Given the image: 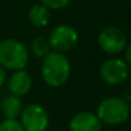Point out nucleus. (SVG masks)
Returning <instances> with one entry per match:
<instances>
[{
    "instance_id": "nucleus-11",
    "label": "nucleus",
    "mask_w": 131,
    "mask_h": 131,
    "mask_svg": "<svg viewBox=\"0 0 131 131\" xmlns=\"http://www.w3.org/2000/svg\"><path fill=\"white\" fill-rule=\"evenodd\" d=\"M28 21L34 27H45L50 22V9L42 4L34 5L28 12Z\"/></svg>"
},
{
    "instance_id": "nucleus-7",
    "label": "nucleus",
    "mask_w": 131,
    "mask_h": 131,
    "mask_svg": "<svg viewBox=\"0 0 131 131\" xmlns=\"http://www.w3.org/2000/svg\"><path fill=\"white\" fill-rule=\"evenodd\" d=\"M99 48L107 54H118L127 46V37L118 27H107L98 36Z\"/></svg>"
},
{
    "instance_id": "nucleus-6",
    "label": "nucleus",
    "mask_w": 131,
    "mask_h": 131,
    "mask_svg": "<svg viewBox=\"0 0 131 131\" xmlns=\"http://www.w3.org/2000/svg\"><path fill=\"white\" fill-rule=\"evenodd\" d=\"M99 75L104 82L109 85H119L128 77V66L122 59H107L100 66Z\"/></svg>"
},
{
    "instance_id": "nucleus-5",
    "label": "nucleus",
    "mask_w": 131,
    "mask_h": 131,
    "mask_svg": "<svg viewBox=\"0 0 131 131\" xmlns=\"http://www.w3.org/2000/svg\"><path fill=\"white\" fill-rule=\"evenodd\" d=\"M19 117V122L25 131H46L49 126V114L40 104L25 107Z\"/></svg>"
},
{
    "instance_id": "nucleus-15",
    "label": "nucleus",
    "mask_w": 131,
    "mask_h": 131,
    "mask_svg": "<svg viewBox=\"0 0 131 131\" xmlns=\"http://www.w3.org/2000/svg\"><path fill=\"white\" fill-rule=\"evenodd\" d=\"M7 81V71L3 66H0V86Z\"/></svg>"
},
{
    "instance_id": "nucleus-14",
    "label": "nucleus",
    "mask_w": 131,
    "mask_h": 131,
    "mask_svg": "<svg viewBox=\"0 0 131 131\" xmlns=\"http://www.w3.org/2000/svg\"><path fill=\"white\" fill-rule=\"evenodd\" d=\"M41 4L45 5L48 9H54V10H58V9H63L66 8L71 0H40Z\"/></svg>"
},
{
    "instance_id": "nucleus-1",
    "label": "nucleus",
    "mask_w": 131,
    "mask_h": 131,
    "mask_svg": "<svg viewBox=\"0 0 131 131\" xmlns=\"http://www.w3.org/2000/svg\"><path fill=\"white\" fill-rule=\"evenodd\" d=\"M41 76L46 85L58 88L67 82L71 76V63L62 53L50 51L41 64Z\"/></svg>"
},
{
    "instance_id": "nucleus-4",
    "label": "nucleus",
    "mask_w": 131,
    "mask_h": 131,
    "mask_svg": "<svg viewBox=\"0 0 131 131\" xmlns=\"http://www.w3.org/2000/svg\"><path fill=\"white\" fill-rule=\"evenodd\" d=\"M51 51L57 53H67L70 51L79 41V34L77 31L68 25H60L57 26L49 35L48 39Z\"/></svg>"
},
{
    "instance_id": "nucleus-9",
    "label": "nucleus",
    "mask_w": 131,
    "mask_h": 131,
    "mask_svg": "<svg viewBox=\"0 0 131 131\" xmlns=\"http://www.w3.org/2000/svg\"><path fill=\"white\" fill-rule=\"evenodd\" d=\"M31 86H32V79L30 73L25 70L14 71V73L10 76L9 82H8V88L12 95H16L19 98L26 95L31 90Z\"/></svg>"
},
{
    "instance_id": "nucleus-2",
    "label": "nucleus",
    "mask_w": 131,
    "mask_h": 131,
    "mask_svg": "<svg viewBox=\"0 0 131 131\" xmlns=\"http://www.w3.org/2000/svg\"><path fill=\"white\" fill-rule=\"evenodd\" d=\"M30 51L27 46L17 39H5L0 41V66L5 70L19 71L28 64Z\"/></svg>"
},
{
    "instance_id": "nucleus-16",
    "label": "nucleus",
    "mask_w": 131,
    "mask_h": 131,
    "mask_svg": "<svg viewBox=\"0 0 131 131\" xmlns=\"http://www.w3.org/2000/svg\"><path fill=\"white\" fill-rule=\"evenodd\" d=\"M125 57H126V63H127L128 66H131V42L127 45V49H126Z\"/></svg>"
},
{
    "instance_id": "nucleus-12",
    "label": "nucleus",
    "mask_w": 131,
    "mask_h": 131,
    "mask_svg": "<svg viewBox=\"0 0 131 131\" xmlns=\"http://www.w3.org/2000/svg\"><path fill=\"white\" fill-rule=\"evenodd\" d=\"M30 50L36 58L44 59L51 51V48H50V44H49L48 39H45L42 36H37L31 41Z\"/></svg>"
},
{
    "instance_id": "nucleus-10",
    "label": "nucleus",
    "mask_w": 131,
    "mask_h": 131,
    "mask_svg": "<svg viewBox=\"0 0 131 131\" xmlns=\"http://www.w3.org/2000/svg\"><path fill=\"white\" fill-rule=\"evenodd\" d=\"M2 111H3V114L5 116V118L18 119V117L21 116V113L23 111V104H22L19 96L9 95V96L4 98V100L2 102Z\"/></svg>"
},
{
    "instance_id": "nucleus-17",
    "label": "nucleus",
    "mask_w": 131,
    "mask_h": 131,
    "mask_svg": "<svg viewBox=\"0 0 131 131\" xmlns=\"http://www.w3.org/2000/svg\"><path fill=\"white\" fill-rule=\"evenodd\" d=\"M130 85H131V77H130Z\"/></svg>"
},
{
    "instance_id": "nucleus-8",
    "label": "nucleus",
    "mask_w": 131,
    "mask_h": 131,
    "mask_svg": "<svg viewBox=\"0 0 131 131\" xmlns=\"http://www.w3.org/2000/svg\"><path fill=\"white\" fill-rule=\"evenodd\" d=\"M70 131H102V121L95 113L79 112L70 121Z\"/></svg>"
},
{
    "instance_id": "nucleus-3",
    "label": "nucleus",
    "mask_w": 131,
    "mask_h": 131,
    "mask_svg": "<svg viewBox=\"0 0 131 131\" xmlns=\"http://www.w3.org/2000/svg\"><path fill=\"white\" fill-rule=\"evenodd\" d=\"M130 105L122 98L111 96L102 100L96 109V116L102 123L117 126L126 122L130 117Z\"/></svg>"
},
{
    "instance_id": "nucleus-13",
    "label": "nucleus",
    "mask_w": 131,
    "mask_h": 131,
    "mask_svg": "<svg viewBox=\"0 0 131 131\" xmlns=\"http://www.w3.org/2000/svg\"><path fill=\"white\" fill-rule=\"evenodd\" d=\"M0 131H25L18 119H8L0 122Z\"/></svg>"
}]
</instances>
